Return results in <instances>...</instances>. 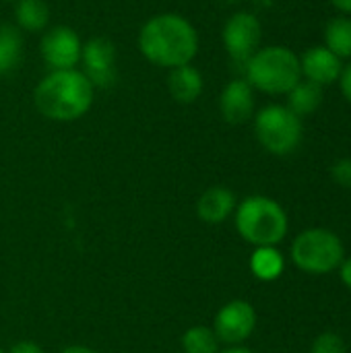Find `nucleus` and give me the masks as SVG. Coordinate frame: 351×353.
I'll return each instance as SVG.
<instances>
[{
  "label": "nucleus",
  "instance_id": "f257e3e1",
  "mask_svg": "<svg viewBox=\"0 0 351 353\" xmlns=\"http://www.w3.org/2000/svg\"><path fill=\"white\" fill-rule=\"evenodd\" d=\"M141 54L155 66L176 68L190 64L199 52V33L184 17L163 12L151 17L139 31Z\"/></svg>",
  "mask_w": 351,
  "mask_h": 353
},
{
  "label": "nucleus",
  "instance_id": "f03ea898",
  "mask_svg": "<svg viewBox=\"0 0 351 353\" xmlns=\"http://www.w3.org/2000/svg\"><path fill=\"white\" fill-rule=\"evenodd\" d=\"M95 87L77 68L52 70L33 91L37 112L56 122H72L85 116L93 103Z\"/></svg>",
  "mask_w": 351,
  "mask_h": 353
},
{
  "label": "nucleus",
  "instance_id": "7ed1b4c3",
  "mask_svg": "<svg viewBox=\"0 0 351 353\" xmlns=\"http://www.w3.org/2000/svg\"><path fill=\"white\" fill-rule=\"evenodd\" d=\"M244 66L250 87L269 95H288L302 81L300 58L285 46L261 48Z\"/></svg>",
  "mask_w": 351,
  "mask_h": 353
},
{
  "label": "nucleus",
  "instance_id": "20e7f679",
  "mask_svg": "<svg viewBox=\"0 0 351 353\" xmlns=\"http://www.w3.org/2000/svg\"><path fill=\"white\" fill-rule=\"evenodd\" d=\"M236 228L240 236L257 248L277 246L288 234V215L277 201L257 194L238 205Z\"/></svg>",
  "mask_w": 351,
  "mask_h": 353
},
{
  "label": "nucleus",
  "instance_id": "39448f33",
  "mask_svg": "<svg viewBox=\"0 0 351 353\" xmlns=\"http://www.w3.org/2000/svg\"><path fill=\"white\" fill-rule=\"evenodd\" d=\"M345 248L341 238L325 228H310L296 236L292 244L294 265L310 275H327L341 267Z\"/></svg>",
  "mask_w": 351,
  "mask_h": 353
},
{
  "label": "nucleus",
  "instance_id": "423d86ee",
  "mask_svg": "<svg viewBox=\"0 0 351 353\" xmlns=\"http://www.w3.org/2000/svg\"><path fill=\"white\" fill-rule=\"evenodd\" d=\"M254 132L259 143L273 155H288L296 151L302 141V118L288 105H267L254 116Z\"/></svg>",
  "mask_w": 351,
  "mask_h": 353
},
{
  "label": "nucleus",
  "instance_id": "0eeeda50",
  "mask_svg": "<svg viewBox=\"0 0 351 353\" xmlns=\"http://www.w3.org/2000/svg\"><path fill=\"white\" fill-rule=\"evenodd\" d=\"M263 37L261 21L246 10H240L228 19L223 25V46L232 60L246 64L259 50Z\"/></svg>",
  "mask_w": 351,
  "mask_h": 353
},
{
  "label": "nucleus",
  "instance_id": "6e6552de",
  "mask_svg": "<svg viewBox=\"0 0 351 353\" xmlns=\"http://www.w3.org/2000/svg\"><path fill=\"white\" fill-rule=\"evenodd\" d=\"M83 43L74 29L66 25L52 27L41 37V58L52 70H70L81 62Z\"/></svg>",
  "mask_w": 351,
  "mask_h": 353
},
{
  "label": "nucleus",
  "instance_id": "1a4fd4ad",
  "mask_svg": "<svg viewBox=\"0 0 351 353\" xmlns=\"http://www.w3.org/2000/svg\"><path fill=\"white\" fill-rule=\"evenodd\" d=\"M257 327V312L252 304L246 300H232L228 302L215 316V335L219 341L228 345L244 343Z\"/></svg>",
  "mask_w": 351,
  "mask_h": 353
},
{
  "label": "nucleus",
  "instance_id": "9d476101",
  "mask_svg": "<svg viewBox=\"0 0 351 353\" xmlns=\"http://www.w3.org/2000/svg\"><path fill=\"white\" fill-rule=\"evenodd\" d=\"M83 74L93 87H110L116 81V48L106 37H93L81 52Z\"/></svg>",
  "mask_w": 351,
  "mask_h": 353
},
{
  "label": "nucleus",
  "instance_id": "9b49d317",
  "mask_svg": "<svg viewBox=\"0 0 351 353\" xmlns=\"http://www.w3.org/2000/svg\"><path fill=\"white\" fill-rule=\"evenodd\" d=\"M300 70L306 81L325 87V85H333L339 81L343 64H341V58L335 56L329 48L314 46L300 56Z\"/></svg>",
  "mask_w": 351,
  "mask_h": 353
},
{
  "label": "nucleus",
  "instance_id": "f8f14e48",
  "mask_svg": "<svg viewBox=\"0 0 351 353\" xmlns=\"http://www.w3.org/2000/svg\"><path fill=\"white\" fill-rule=\"evenodd\" d=\"M219 112L230 124H244L254 114V91L246 79L230 81L219 97Z\"/></svg>",
  "mask_w": 351,
  "mask_h": 353
},
{
  "label": "nucleus",
  "instance_id": "ddd939ff",
  "mask_svg": "<svg viewBox=\"0 0 351 353\" xmlns=\"http://www.w3.org/2000/svg\"><path fill=\"white\" fill-rule=\"evenodd\" d=\"M234 209H236V194L225 186L207 188L197 203L199 217L211 225L225 221L234 213Z\"/></svg>",
  "mask_w": 351,
  "mask_h": 353
},
{
  "label": "nucleus",
  "instance_id": "4468645a",
  "mask_svg": "<svg viewBox=\"0 0 351 353\" xmlns=\"http://www.w3.org/2000/svg\"><path fill=\"white\" fill-rule=\"evenodd\" d=\"M168 91L178 103H192L203 93V74L190 64L170 68Z\"/></svg>",
  "mask_w": 351,
  "mask_h": 353
},
{
  "label": "nucleus",
  "instance_id": "2eb2a0df",
  "mask_svg": "<svg viewBox=\"0 0 351 353\" xmlns=\"http://www.w3.org/2000/svg\"><path fill=\"white\" fill-rule=\"evenodd\" d=\"M285 269L283 254L275 246H259L250 256V271L261 281H275Z\"/></svg>",
  "mask_w": 351,
  "mask_h": 353
},
{
  "label": "nucleus",
  "instance_id": "dca6fc26",
  "mask_svg": "<svg viewBox=\"0 0 351 353\" xmlns=\"http://www.w3.org/2000/svg\"><path fill=\"white\" fill-rule=\"evenodd\" d=\"M323 103V87L310 81H300L290 93H288V108L298 116H310L314 114Z\"/></svg>",
  "mask_w": 351,
  "mask_h": 353
},
{
  "label": "nucleus",
  "instance_id": "f3484780",
  "mask_svg": "<svg viewBox=\"0 0 351 353\" xmlns=\"http://www.w3.org/2000/svg\"><path fill=\"white\" fill-rule=\"evenodd\" d=\"M14 17L25 31H43L50 23V8L43 0H19L14 6Z\"/></svg>",
  "mask_w": 351,
  "mask_h": 353
},
{
  "label": "nucleus",
  "instance_id": "a211bd4d",
  "mask_svg": "<svg viewBox=\"0 0 351 353\" xmlns=\"http://www.w3.org/2000/svg\"><path fill=\"white\" fill-rule=\"evenodd\" d=\"M325 48H329L335 56L351 58V19L335 17L325 27Z\"/></svg>",
  "mask_w": 351,
  "mask_h": 353
},
{
  "label": "nucleus",
  "instance_id": "6ab92c4d",
  "mask_svg": "<svg viewBox=\"0 0 351 353\" xmlns=\"http://www.w3.org/2000/svg\"><path fill=\"white\" fill-rule=\"evenodd\" d=\"M23 56V39L17 27L2 25L0 27V74L17 68Z\"/></svg>",
  "mask_w": 351,
  "mask_h": 353
},
{
  "label": "nucleus",
  "instance_id": "aec40b11",
  "mask_svg": "<svg viewBox=\"0 0 351 353\" xmlns=\"http://www.w3.org/2000/svg\"><path fill=\"white\" fill-rule=\"evenodd\" d=\"M182 347L186 353H219V339L213 329L192 327L184 333Z\"/></svg>",
  "mask_w": 351,
  "mask_h": 353
},
{
  "label": "nucleus",
  "instance_id": "412c9836",
  "mask_svg": "<svg viewBox=\"0 0 351 353\" xmlns=\"http://www.w3.org/2000/svg\"><path fill=\"white\" fill-rule=\"evenodd\" d=\"M310 353H348V345L337 333L327 331L314 339Z\"/></svg>",
  "mask_w": 351,
  "mask_h": 353
},
{
  "label": "nucleus",
  "instance_id": "4be33fe9",
  "mask_svg": "<svg viewBox=\"0 0 351 353\" xmlns=\"http://www.w3.org/2000/svg\"><path fill=\"white\" fill-rule=\"evenodd\" d=\"M331 178L335 184L343 186V188H351V159L345 157V159H339L333 163L331 168Z\"/></svg>",
  "mask_w": 351,
  "mask_h": 353
},
{
  "label": "nucleus",
  "instance_id": "5701e85b",
  "mask_svg": "<svg viewBox=\"0 0 351 353\" xmlns=\"http://www.w3.org/2000/svg\"><path fill=\"white\" fill-rule=\"evenodd\" d=\"M339 83H341V93L345 95V99L351 103V62L348 66H343Z\"/></svg>",
  "mask_w": 351,
  "mask_h": 353
},
{
  "label": "nucleus",
  "instance_id": "b1692460",
  "mask_svg": "<svg viewBox=\"0 0 351 353\" xmlns=\"http://www.w3.org/2000/svg\"><path fill=\"white\" fill-rule=\"evenodd\" d=\"M8 353H43V350L31 341H23V343H17Z\"/></svg>",
  "mask_w": 351,
  "mask_h": 353
},
{
  "label": "nucleus",
  "instance_id": "393cba45",
  "mask_svg": "<svg viewBox=\"0 0 351 353\" xmlns=\"http://www.w3.org/2000/svg\"><path fill=\"white\" fill-rule=\"evenodd\" d=\"M339 275H341V281L345 283V288L351 290V259H343V263L339 267Z\"/></svg>",
  "mask_w": 351,
  "mask_h": 353
},
{
  "label": "nucleus",
  "instance_id": "a878e982",
  "mask_svg": "<svg viewBox=\"0 0 351 353\" xmlns=\"http://www.w3.org/2000/svg\"><path fill=\"white\" fill-rule=\"evenodd\" d=\"M331 4H333L339 12L351 14V0H331Z\"/></svg>",
  "mask_w": 351,
  "mask_h": 353
},
{
  "label": "nucleus",
  "instance_id": "bb28decb",
  "mask_svg": "<svg viewBox=\"0 0 351 353\" xmlns=\"http://www.w3.org/2000/svg\"><path fill=\"white\" fill-rule=\"evenodd\" d=\"M60 353H97V352H93L91 347H85V345H72V347L62 350Z\"/></svg>",
  "mask_w": 351,
  "mask_h": 353
},
{
  "label": "nucleus",
  "instance_id": "cd10ccee",
  "mask_svg": "<svg viewBox=\"0 0 351 353\" xmlns=\"http://www.w3.org/2000/svg\"><path fill=\"white\" fill-rule=\"evenodd\" d=\"M221 353H252L248 347H240V345H234V347H230V350H225V352Z\"/></svg>",
  "mask_w": 351,
  "mask_h": 353
},
{
  "label": "nucleus",
  "instance_id": "c85d7f7f",
  "mask_svg": "<svg viewBox=\"0 0 351 353\" xmlns=\"http://www.w3.org/2000/svg\"><path fill=\"white\" fill-rule=\"evenodd\" d=\"M4 2H12V0H4Z\"/></svg>",
  "mask_w": 351,
  "mask_h": 353
},
{
  "label": "nucleus",
  "instance_id": "c756f323",
  "mask_svg": "<svg viewBox=\"0 0 351 353\" xmlns=\"http://www.w3.org/2000/svg\"><path fill=\"white\" fill-rule=\"evenodd\" d=\"M0 353H4V352H2V350H0Z\"/></svg>",
  "mask_w": 351,
  "mask_h": 353
}]
</instances>
